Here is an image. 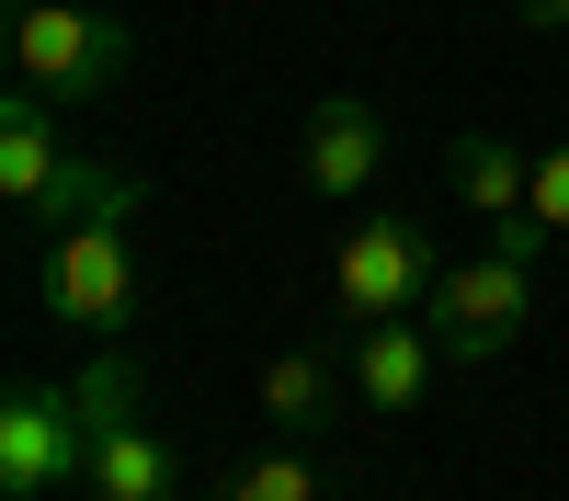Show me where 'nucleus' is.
Wrapping results in <instances>:
<instances>
[{"label":"nucleus","mask_w":569,"mask_h":501,"mask_svg":"<svg viewBox=\"0 0 569 501\" xmlns=\"http://www.w3.org/2000/svg\"><path fill=\"white\" fill-rule=\"evenodd\" d=\"M525 308H536V262L490 240L479 262H445V285H433V308H421V331H433L445 364H490L512 331H525Z\"/></svg>","instance_id":"nucleus-2"},{"label":"nucleus","mask_w":569,"mask_h":501,"mask_svg":"<svg viewBox=\"0 0 569 501\" xmlns=\"http://www.w3.org/2000/svg\"><path fill=\"white\" fill-rule=\"evenodd\" d=\"M217 501H319V455L308 444H273V455H251V468H228Z\"/></svg>","instance_id":"nucleus-13"},{"label":"nucleus","mask_w":569,"mask_h":501,"mask_svg":"<svg viewBox=\"0 0 569 501\" xmlns=\"http://www.w3.org/2000/svg\"><path fill=\"white\" fill-rule=\"evenodd\" d=\"M445 182H456V206H479L490 228H512V217H525V194H536L525 149H512V137H490V126L445 137Z\"/></svg>","instance_id":"nucleus-8"},{"label":"nucleus","mask_w":569,"mask_h":501,"mask_svg":"<svg viewBox=\"0 0 569 501\" xmlns=\"http://www.w3.org/2000/svg\"><path fill=\"white\" fill-rule=\"evenodd\" d=\"M91 501H182V455L149 422H114L91 444Z\"/></svg>","instance_id":"nucleus-9"},{"label":"nucleus","mask_w":569,"mask_h":501,"mask_svg":"<svg viewBox=\"0 0 569 501\" xmlns=\"http://www.w3.org/2000/svg\"><path fill=\"white\" fill-rule=\"evenodd\" d=\"M330 285H342V319H353V331H388V319L433 308L445 262H433V240H421L410 217H353V228H342V262H330Z\"/></svg>","instance_id":"nucleus-4"},{"label":"nucleus","mask_w":569,"mask_h":501,"mask_svg":"<svg viewBox=\"0 0 569 501\" xmlns=\"http://www.w3.org/2000/svg\"><path fill=\"white\" fill-rule=\"evenodd\" d=\"M342 388L353 377H330V353H273L262 364V410H273L284 433H319L330 410H342Z\"/></svg>","instance_id":"nucleus-12"},{"label":"nucleus","mask_w":569,"mask_h":501,"mask_svg":"<svg viewBox=\"0 0 569 501\" xmlns=\"http://www.w3.org/2000/svg\"><path fill=\"white\" fill-rule=\"evenodd\" d=\"M512 12H525V23H569V0H512Z\"/></svg>","instance_id":"nucleus-15"},{"label":"nucleus","mask_w":569,"mask_h":501,"mask_svg":"<svg viewBox=\"0 0 569 501\" xmlns=\"http://www.w3.org/2000/svg\"><path fill=\"white\" fill-rule=\"evenodd\" d=\"M433 331H410V319H388V331H353V388L365 410H410L421 388H433Z\"/></svg>","instance_id":"nucleus-10"},{"label":"nucleus","mask_w":569,"mask_h":501,"mask_svg":"<svg viewBox=\"0 0 569 501\" xmlns=\"http://www.w3.org/2000/svg\"><path fill=\"white\" fill-rule=\"evenodd\" d=\"M12 69L23 91H46V103H103V91L137 69V34L114 12H80V0H23L12 12Z\"/></svg>","instance_id":"nucleus-1"},{"label":"nucleus","mask_w":569,"mask_h":501,"mask_svg":"<svg viewBox=\"0 0 569 501\" xmlns=\"http://www.w3.org/2000/svg\"><path fill=\"white\" fill-rule=\"evenodd\" d=\"M69 160H80V149L58 137V103H46V91H12V103H0V206L34 217L46 194H58Z\"/></svg>","instance_id":"nucleus-7"},{"label":"nucleus","mask_w":569,"mask_h":501,"mask_svg":"<svg viewBox=\"0 0 569 501\" xmlns=\"http://www.w3.org/2000/svg\"><path fill=\"white\" fill-rule=\"evenodd\" d=\"M58 479H91V422H80L69 388L23 377L12 399H0V490L34 501V490H58Z\"/></svg>","instance_id":"nucleus-5"},{"label":"nucleus","mask_w":569,"mask_h":501,"mask_svg":"<svg viewBox=\"0 0 569 501\" xmlns=\"http://www.w3.org/2000/svg\"><path fill=\"white\" fill-rule=\"evenodd\" d=\"M525 217H547V228H569V137L536 160V194H525Z\"/></svg>","instance_id":"nucleus-14"},{"label":"nucleus","mask_w":569,"mask_h":501,"mask_svg":"<svg viewBox=\"0 0 569 501\" xmlns=\"http://www.w3.org/2000/svg\"><path fill=\"white\" fill-rule=\"evenodd\" d=\"M297 171L319 182V194H365V182L376 171H388V114H376V103H353V91H330V103L308 114V137H297Z\"/></svg>","instance_id":"nucleus-6"},{"label":"nucleus","mask_w":569,"mask_h":501,"mask_svg":"<svg viewBox=\"0 0 569 501\" xmlns=\"http://www.w3.org/2000/svg\"><path fill=\"white\" fill-rule=\"evenodd\" d=\"M34 297L58 319H80V331H126L137 319V240H126V217H80L58 240H34Z\"/></svg>","instance_id":"nucleus-3"},{"label":"nucleus","mask_w":569,"mask_h":501,"mask_svg":"<svg viewBox=\"0 0 569 501\" xmlns=\"http://www.w3.org/2000/svg\"><path fill=\"white\" fill-rule=\"evenodd\" d=\"M80 217H137V171H114V160H69L58 194L23 217V240H58V228H80Z\"/></svg>","instance_id":"nucleus-11"}]
</instances>
